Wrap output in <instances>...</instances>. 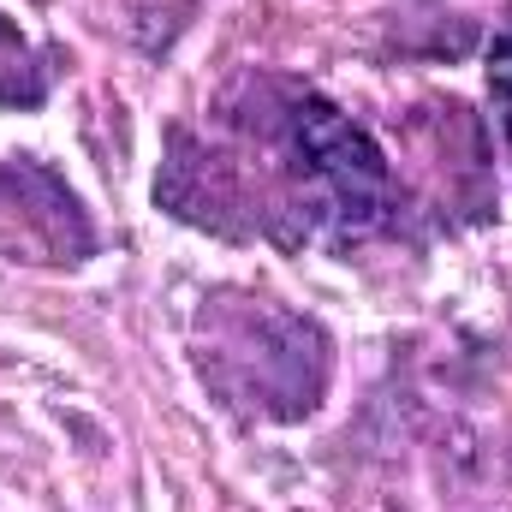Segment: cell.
I'll list each match as a JSON object with an SVG mask.
<instances>
[{
    "label": "cell",
    "mask_w": 512,
    "mask_h": 512,
    "mask_svg": "<svg viewBox=\"0 0 512 512\" xmlns=\"http://www.w3.org/2000/svg\"><path fill=\"white\" fill-rule=\"evenodd\" d=\"M280 161H286V215L304 239L352 245L393 221V173L376 137L328 108L322 96H286L280 108Z\"/></svg>",
    "instance_id": "6da1fadb"
},
{
    "label": "cell",
    "mask_w": 512,
    "mask_h": 512,
    "mask_svg": "<svg viewBox=\"0 0 512 512\" xmlns=\"http://www.w3.org/2000/svg\"><path fill=\"white\" fill-rule=\"evenodd\" d=\"M54 72H60V60L48 48H36L18 30V18L0 12V108H36V102H48Z\"/></svg>",
    "instance_id": "7a4b0ae2"
},
{
    "label": "cell",
    "mask_w": 512,
    "mask_h": 512,
    "mask_svg": "<svg viewBox=\"0 0 512 512\" xmlns=\"http://www.w3.org/2000/svg\"><path fill=\"white\" fill-rule=\"evenodd\" d=\"M489 96H495V114H501L507 155H512V30H501L495 48H489Z\"/></svg>",
    "instance_id": "3957f363"
}]
</instances>
